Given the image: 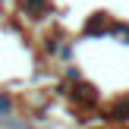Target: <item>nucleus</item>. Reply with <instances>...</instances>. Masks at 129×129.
<instances>
[{
    "mask_svg": "<svg viewBox=\"0 0 129 129\" xmlns=\"http://www.w3.org/2000/svg\"><path fill=\"white\" fill-rule=\"evenodd\" d=\"M25 6H28V10H44L47 0H25Z\"/></svg>",
    "mask_w": 129,
    "mask_h": 129,
    "instance_id": "f257e3e1",
    "label": "nucleus"
}]
</instances>
